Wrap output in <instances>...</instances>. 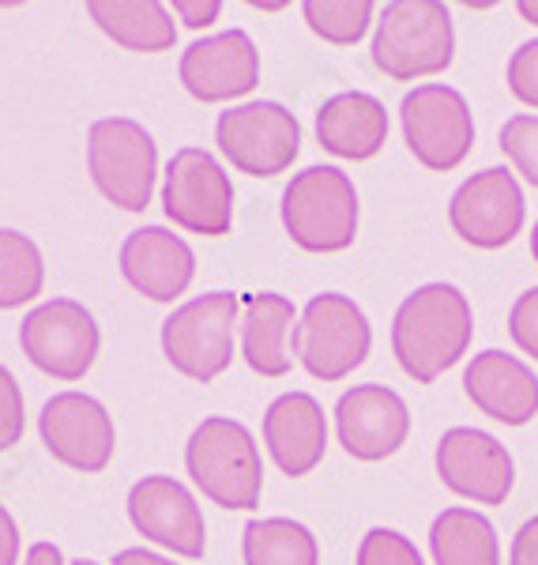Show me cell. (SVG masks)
<instances>
[{"label": "cell", "instance_id": "cell-26", "mask_svg": "<svg viewBox=\"0 0 538 565\" xmlns=\"http://www.w3.org/2000/svg\"><path fill=\"white\" fill-rule=\"evenodd\" d=\"M45 264L23 231H0V309H20L42 295Z\"/></svg>", "mask_w": 538, "mask_h": 565}, {"label": "cell", "instance_id": "cell-28", "mask_svg": "<svg viewBox=\"0 0 538 565\" xmlns=\"http://www.w3.org/2000/svg\"><path fill=\"white\" fill-rule=\"evenodd\" d=\"M501 151L505 159L516 167V174L527 185L538 189V117L535 114H519L508 117L505 129H501Z\"/></svg>", "mask_w": 538, "mask_h": 565}, {"label": "cell", "instance_id": "cell-22", "mask_svg": "<svg viewBox=\"0 0 538 565\" xmlns=\"http://www.w3.org/2000/svg\"><path fill=\"white\" fill-rule=\"evenodd\" d=\"M294 302L282 295H252L241 309V359L260 377H287L294 366Z\"/></svg>", "mask_w": 538, "mask_h": 565}, {"label": "cell", "instance_id": "cell-23", "mask_svg": "<svg viewBox=\"0 0 538 565\" xmlns=\"http://www.w3.org/2000/svg\"><path fill=\"white\" fill-rule=\"evenodd\" d=\"M87 15L103 26L106 39L132 53H166L177 42V26L159 0H95Z\"/></svg>", "mask_w": 538, "mask_h": 565}, {"label": "cell", "instance_id": "cell-31", "mask_svg": "<svg viewBox=\"0 0 538 565\" xmlns=\"http://www.w3.org/2000/svg\"><path fill=\"white\" fill-rule=\"evenodd\" d=\"M505 76H508V90H513L519 103L538 109V39L524 42L513 57H508Z\"/></svg>", "mask_w": 538, "mask_h": 565}, {"label": "cell", "instance_id": "cell-36", "mask_svg": "<svg viewBox=\"0 0 538 565\" xmlns=\"http://www.w3.org/2000/svg\"><path fill=\"white\" fill-rule=\"evenodd\" d=\"M114 565H173V562L162 558V554L143 551V546H132V551H117L114 554Z\"/></svg>", "mask_w": 538, "mask_h": 565}, {"label": "cell", "instance_id": "cell-20", "mask_svg": "<svg viewBox=\"0 0 538 565\" xmlns=\"http://www.w3.org/2000/svg\"><path fill=\"white\" fill-rule=\"evenodd\" d=\"M263 445L282 476L305 479L309 471H316L327 449L324 407L309 392H282L263 412Z\"/></svg>", "mask_w": 538, "mask_h": 565}, {"label": "cell", "instance_id": "cell-24", "mask_svg": "<svg viewBox=\"0 0 538 565\" xmlns=\"http://www.w3.org/2000/svg\"><path fill=\"white\" fill-rule=\"evenodd\" d=\"M433 565H501L497 527L474 509H444L430 527Z\"/></svg>", "mask_w": 538, "mask_h": 565}, {"label": "cell", "instance_id": "cell-29", "mask_svg": "<svg viewBox=\"0 0 538 565\" xmlns=\"http://www.w3.org/2000/svg\"><path fill=\"white\" fill-rule=\"evenodd\" d=\"M358 565H422V554L404 532L369 527L366 540L358 543Z\"/></svg>", "mask_w": 538, "mask_h": 565}, {"label": "cell", "instance_id": "cell-30", "mask_svg": "<svg viewBox=\"0 0 538 565\" xmlns=\"http://www.w3.org/2000/svg\"><path fill=\"white\" fill-rule=\"evenodd\" d=\"M23 426H26L23 388L12 377V370L0 366V452L15 449L23 441Z\"/></svg>", "mask_w": 538, "mask_h": 565}, {"label": "cell", "instance_id": "cell-2", "mask_svg": "<svg viewBox=\"0 0 538 565\" xmlns=\"http://www.w3.org/2000/svg\"><path fill=\"white\" fill-rule=\"evenodd\" d=\"M455 31L441 0H396L373 26V65L396 84H415L452 65Z\"/></svg>", "mask_w": 538, "mask_h": 565}, {"label": "cell", "instance_id": "cell-33", "mask_svg": "<svg viewBox=\"0 0 538 565\" xmlns=\"http://www.w3.org/2000/svg\"><path fill=\"white\" fill-rule=\"evenodd\" d=\"M218 12H223L218 0H173V8H170V15H177L181 26H189V31L212 26L218 20Z\"/></svg>", "mask_w": 538, "mask_h": 565}, {"label": "cell", "instance_id": "cell-40", "mask_svg": "<svg viewBox=\"0 0 538 565\" xmlns=\"http://www.w3.org/2000/svg\"><path fill=\"white\" fill-rule=\"evenodd\" d=\"M72 565H98V562H90V558H76V562H72Z\"/></svg>", "mask_w": 538, "mask_h": 565}, {"label": "cell", "instance_id": "cell-5", "mask_svg": "<svg viewBox=\"0 0 538 565\" xmlns=\"http://www.w3.org/2000/svg\"><path fill=\"white\" fill-rule=\"evenodd\" d=\"M237 295L234 290H212L193 302L177 306L162 321V354L189 381L223 377L234 362V324H237Z\"/></svg>", "mask_w": 538, "mask_h": 565}, {"label": "cell", "instance_id": "cell-39", "mask_svg": "<svg viewBox=\"0 0 538 565\" xmlns=\"http://www.w3.org/2000/svg\"><path fill=\"white\" fill-rule=\"evenodd\" d=\"M531 257L538 264V218H535V231H531Z\"/></svg>", "mask_w": 538, "mask_h": 565}, {"label": "cell", "instance_id": "cell-16", "mask_svg": "<svg viewBox=\"0 0 538 565\" xmlns=\"http://www.w3.org/2000/svg\"><path fill=\"white\" fill-rule=\"evenodd\" d=\"M181 87L196 103H230L252 95L260 84V53L245 31H223L196 39L181 57Z\"/></svg>", "mask_w": 538, "mask_h": 565}, {"label": "cell", "instance_id": "cell-38", "mask_svg": "<svg viewBox=\"0 0 538 565\" xmlns=\"http://www.w3.org/2000/svg\"><path fill=\"white\" fill-rule=\"evenodd\" d=\"M516 12L524 15L527 23H535V26H538V0H524V4H516Z\"/></svg>", "mask_w": 538, "mask_h": 565}, {"label": "cell", "instance_id": "cell-27", "mask_svg": "<svg viewBox=\"0 0 538 565\" xmlns=\"http://www.w3.org/2000/svg\"><path fill=\"white\" fill-rule=\"evenodd\" d=\"M373 0H309L302 4L305 23L316 39L332 45H358L362 34L373 26Z\"/></svg>", "mask_w": 538, "mask_h": 565}, {"label": "cell", "instance_id": "cell-14", "mask_svg": "<svg viewBox=\"0 0 538 565\" xmlns=\"http://www.w3.org/2000/svg\"><path fill=\"white\" fill-rule=\"evenodd\" d=\"M437 479L460 498L478 505H505L516 487V463L508 449L486 430L455 426L437 441Z\"/></svg>", "mask_w": 538, "mask_h": 565}, {"label": "cell", "instance_id": "cell-32", "mask_svg": "<svg viewBox=\"0 0 538 565\" xmlns=\"http://www.w3.org/2000/svg\"><path fill=\"white\" fill-rule=\"evenodd\" d=\"M508 335H513V343L527 359L538 362V287L524 290L516 298L513 313H508Z\"/></svg>", "mask_w": 538, "mask_h": 565}, {"label": "cell", "instance_id": "cell-10", "mask_svg": "<svg viewBox=\"0 0 538 565\" xmlns=\"http://www.w3.org/2000/svg\"><path fill=\"white\" fill-rule=\"evenodd\" d=\"M162 212L200 238H223L234 226V181L204 148H181L162 181Z\"/></svg>", "mask_w": 538, "mask_h": 565}, {"label": "cell", "instance_id": "cell-34", "mask_svg": "<svg viewBox=\"0 0 538 565\" xmlns=\"http://www.w3.org/2000/svg\"><path fill=\"white\" fill-rule=\"evenodd\" d=\"M508 565H538V516L519 524V532L513 535V554Z\"/></svg>", "mask_w": 538, "mask_h": 565}, {"label": "cell", "instance_id": "cell-21", "mask_svg": "<svg viewBox=\"0 0 538 565\" xmlns=\"http://www.w3.org/2000/svg\"><path fill=\"white\" fill-rule=\"evenodd\" d=\"M316 140L335 159L366 162L388 140V109L366 90L332 95L316 109Z\"/></svg>", "mask_w": 538, "mask_h": 565}, {"label": "cell", "instance_id": "cell-15", "mask_svg": "<svg viewBox=\"0 0 538 565\" xmlns=\"http://www.w3.org/2000/svg\"><path fill=\"white\" fill-rule=\"evenodd\" d=\"M129 521L143 540L166 546L177 558H204L207 524L196 498L170 476H148L129 490Z\"/></svg>", "mask_w": 538, "mask_h": 565}, {"label": "cell", "instance_id": "cell-8", "mask_svg": "<svg viewBox=\"0 0 538 565\" xmlns=\"http://www.w3.org/2000/svg\"><path fill=\"white\" fill-rule=\"evenodd\" d=\"M215 143L245 178H279L302 151V125L279 103H249L218 114Z\"/></svg>", "mask_w": 538, "mask_h": 565}, {"label": "cell", "instance_id": "cell-18", "mask_svg": "<svg viewBox=\"0 0 538 565\" xmlns=\"http://www.w3.org/2000/svg\"><path fill=\"white\" fill-rule=\"evenodd\" d=\"M121 276L151 302H173L196 276V253L166 226H143L121 245Z\"/></svg>", "mask_w": 538, "mask_h": 565}, {"label": "cell", "instance_id": "cell-37", "mask_svg": "<svg viewBox=\"0 0 538 565\" xmlns=\"http://www.w3.org/2000/svg\"><path fill=\"white\" fill-rule=\"evenodd\" d=\"M23 565H65V554H61L53 543H34L31 551H26Z\"/></svg>", "mask_w": 538, "mask_h": 565}, {"label": "cell", "instance_id": "cell-9", "mask_svg": "<svg viewBox=\"0 0 538 565\" xmlns=\"http://www.w3.org/2000/svg\"><path fill=\"white\" fill-rule=\"evenodd\" d=\"M399 121L410 154L433 174H449L474 148L471 106L455 87L426 84L407 90L399 103Z\"/></svg>", "mask_w": 538, "mask_h": 565}, {"label": "cell", "instance_id": "cell-13", "mask_svg": "<svg viewBox=\"0 0 538 565\" xmlns=\"http://www.w3.org/2000/svg\"><path fill=\"white\" fill-rule=\"evenodd\" d=\"M39 430L45 449L53 452V460H61L72 471L84 476H98L109 468L117 449L114 418L95 396L84 392H61L42 407Z\"/></svg>", "mask_w": 538, "mask_h": 565}, {"label": "cell", "instance_id": "cell-19", "mask_svg": "<svg viewBox=\"0 0 538 565\" xmlns=\"http://www.w3.org/2000/svg\"><path fill=\"white\" fill-rule=\"evenodd\" d=\"M467 399L501 426H527L538 415V377L527 362L505 351L474 354L463 370Z\"/></svg>", "mask_w": 538, "mask_h": 565}, {"label": "cell", "instance_id": "cell-11", "mask_svg": "<svg viewBox=\"0 0 538 565\" xmlns=\"http://www.w3.org/2000/svg\"><path fill=\"white\" fill-rule=\"evenodd\" d=\"M98 321L87 306L72 298H53L23 317L20 348L34 370L50 373L57 381H79L98 359Z\"/></svg>", "mask_w": 538, "mask_h": 565}, {"label": "cell", "instance_id": "cell-12", "mask_svg": "<svg viewBox=\"0 0 538 565\" xmlns=\"http://www.w3.org/2000/svg\"><path fill=\"white\" fill-rule=\"evenodd\" d=\"M527 200L513 170L489 167L463 181L452 193L449 223L474 249H505L524 231Z\"/></svg>", "mask_w": 538, "mask_h": 565}, {"label": "cell", "instance_id": "cell-35", "mask_svg": "<svg viewBox=\"0 0 538 565\" xmlns=\"http://www.w3.org/2000/svg\"><path fill=\"white\" fill-rule=\"evenodd\" d=\"M20 562V527H15L12 513L0 505V565Z\"/></svg>", "mask_w": 538, "mask_h": 565}, {"label": "cell", "instance_id": "cell-25", "mask_svg": "<svg viewBox=\"0 0 538 565\" xmlns=\"http://www.w3.org/2000/svg\"><path fill=\"white\" fill-rule=\"evenodd\" d=\"M241 558L245 565H316L321 546L305 524L287 521V516H260L245 524Z\"/></svg>", "mask_w": 538, "mask_h": 565}, {"label": "cell", "instance_id": "cell-6", "mask_svg": "<svg viewBox=\"0 0 538 565\" xmlns=\"http://www.w3.org/2000/svg\"><path fill=\"white\" fill-rule=\"evenodd\" d=\"M87 170L109 204L121 212H143L154 193L159 148L154 136L129 117H103L87 132Z\"/></svg>", "mask_w": 538, "mask_h": 565}, {"label": "cell", "instance_id": "cell-1", "mask_svg": "<svg viewBox=\"0 0 538 565\" xmlns=\"http://www.w3.org/2000/svg\"><path fill=\"white\" fill-rule=\"evenodd\" d=\"M474 335V313L460 287L452 282H426L391 321V351L399 366L418 385H433L467 354Z\"/></svg>", "mask_w": 538, "mask_h": 565}, {"label": "cell", "instance_id": "cell-3", "mask_svg": "<svg viewBox=\"0 0 538 565\" xmlns=\"http://www.w3.org/2000/svg\"><path fill=\"white\" fill-rule=\"evenodd\" d=\"M189 479L200 494L230 513H249L260 505L263 463L252 434L234 418H204L185 445Z\"/></svg>", "mask_w": 538, "mask_h": 565}, {"label": "cell", "instance_id": "cell-7", "mask_svg": "<svg viewBox=\"0 0 538 565\" xmlns=\"http://www.w3.org/2000/svg\"><path fill=\"white\" fill-rule=\"evenodd\" d=\"M373 328L358 302L346 295H316L298 317L294 359L316 381H343L369 359Z\"/></svg>", "mask_w": 538, "mask_h": 565}, {"label": "cell", "instance_id": "cell-17", "mask_svg": "<svg viewBox=\"0 0 538 565\" xmlns=\"http://www.w3.org/2000/svg\"><path fill=\"white\" fill-rule=\"evenodd\" d=\"M335 434L354 460L377 463L404 449L410 434V412L404 396L385 385L346 388L335 404Z\"/></svg>", "mask_w": 538, "mask_h": 565}, {"label": "cell", "instance_id": "cell-4", "mask_svg": "<svg viewBox=\"0 0 538 565\" xmlns=\"http://www.w3.org/2000/svg\"><path fill=\"white\" fill-rule=\"evenodd\" d=\"M279 215L305 253H343L358 238V189L335 167H309L282 189Z\"/></svg>", "mask_w": 538, "mask_h": 565}]
</instances>
